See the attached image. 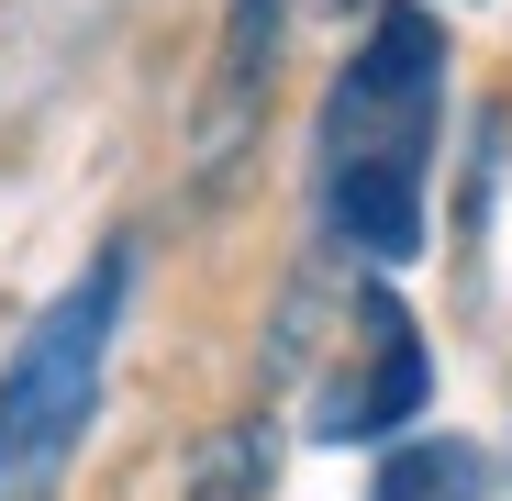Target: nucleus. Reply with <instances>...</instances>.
I'll return each mask as SVG.
<instances>
[{
    "label": "nucleus",
    "instance_id": "obj_1",
    "mask_svg": "<svg viewBox=\"0 0 512 501\" xmlns=\"http://www.w3.org/2000/svg\"><path fill=\"white\" fill-rule=\"evenodd\" d=\"M123 290H134V245H101L90 279H78L34 334L12 379H0V490H34L78 435H90V401H101V346L123 323Z\"/></svg>",
    "mask_w": 512,
    "mask_h": 501
},
{
    "label": "nucleus",
    "instance_id": "obj_2",
    "mask_svg": "<svg viewBox=\"0 0 512 501\" xmlns=\"http://www.w3.org/2000/svg\"><path fill=\"white\" fill-rule=\"evenodd\" d=\"M435 101H446V34L435 12H412V0H390L368 56L334 78L323 101V167H357V156H435Z\"/></svg>",
    "mask_w": 512,
    "mask_h": 501
},
{
    "label": "nucleus",
    "instance_id": "obj_3",
    "mask_svg": "<svg viewBox=\"0 0 512 501\" xmlns=\"http://www.w3.org/2000/svg\"><path fill=\"white\" fill-rule=\"evenodd\" d=\"M357 323L379 334V346H368L379 368L346 379V390H323V435H334V446H357V435H401L412 412H423V390H435V368H423V334H412V312H401L390 290H368Z\"/></svg>",
    "mask_w": 512,
    "mask_h": 501
},
{
    "label": "nucleus",
    "instance_id": "obj_4",
    "mask_svg": "<svg viewBox=\"0 0 512 501\" xmlns=\"http://www.w3.org/2000/svg\"><path fill=\"white\" fill-rule=\"evenodd\" d=\"M279 23H290V0H223V45H212V90H201V167L223 179L256 101H268V67H279Z\"/></svg>",
    "mask_w": 512,
    "mask_h": 501
},
{
    "label": "nucleus",
    "instance_id": "obj_5",
    "mask_svg": "<svg viewBox=\"0 0 512 501\" xmlns=\"http://www.w3.org/2000/svg\"><path fill=\"white\" fill-rule=\"evenodd\" d=\"M323 212L357 257H423V167L412 156H357V167H323Z\"/></svg>",
    "mask_w": 512,
    "mask_h": 501
},
{
    "label": "nucleus",
    "instance_id": "obj_6",
    "mask_svg": "<svg viewBox=\"0 0 512 501\" xmlns=\"http://www.w3.org/2000/svg\"><path fill=\"white\" fill-rule=\"evenodd\" d=\"M368 501H490V457L468 435H412V446L379 457Z\"/></svg>",
    "mask_w": 512,
    "mask_h": 501
},
{
    "label": "nucleus",
    "instance_id": "obj_7",
    "mask_svg": "<svg viewBox=\"0 0 512 501\" xmlns=\"http://www.w3.org/2000/svg\"><path fill=\"white\" fill-rule=\"evenodd\" d=\"M268 479H279V424H223L201 435L179 501H268Z\"/></svg>",
    "mask_w": 512,
    "mask_h": 501
}]
</instances>
